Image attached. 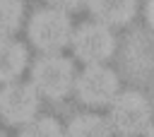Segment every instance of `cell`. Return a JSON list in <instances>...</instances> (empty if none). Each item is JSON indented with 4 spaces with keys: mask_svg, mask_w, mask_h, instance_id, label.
Segmentation results:
<instances>
[{
    "mask_svg": "<svg viewBox=\"0 0 154 137\" xmlns=\"http://www.w3.org/2000/svg\"><path fill=\"white\" fill-rule=\"evenodd\" d=\"M154 108L147 101L144 94L130 89V91H118L113 101L108 103V125L111 130L120 132L123 137H137L144 135L152 125Z\"/></svg>",
    "mask_w": 154,
    "mask_h": 137,
    "instance_id": "1",
    "label": "cell"
},
{
    "mask_svg": "<svg viewBox=\"0 0 154 137\" xmlns=\"http://www.w3.org/2000/svg\"><path fill=\"white\" fill-rule=\"evenodd\" d=\"M26 31H29L31 43L38 50H43V55H51V53H60L70 43L72 22H70L67 12H60L55 7H43L38 12H34Z\"/></svg>",
    "mask_w": 154,
    "mask_h": 137,
    "instance_id": "2",
    "label": "cell"
},
{
    "mask_svg": "<svg viewBox=\"0 0 154 137\" xmlns=\"http://www.w3.org/2000/svg\"><path fill=\"white\" fill-rule=\"evenodd\" d=\"M75 84V67L72 60L63 58L60 53L41 55L31 65V87L48 96V99H63L72 91Z\"/></svg>",
    "mask_w": 154,
    "mask_h": 137,
    "instance_id": "3",
    "label": "cell"
},
{
    "mask_svg": "<svg viewBox=\"0 0 154 137\" xmlns=\"http://www.w3.org/2000/svg\"><path fill=\"white\" fill-rule=\"evenodd\" d=\"M70 46L75 50V55L87 62V65H99L103 60H108L116 50V38L111 34L108 26L99 24V22H84L82 26L72 29L70 36Z\"/></svg>",
    "mask_w": 154,
    "mask_h": 137,
    "instance_id": "4",
    "label": "cell"
},
{
    "mask_svg": "<svg viewBox=\"0 0 154 137\" xmlns=\"http://www.w3.org/2000/svg\"><path fill=\"white\" fill-rule=\"evenodd\" d=\"M72 89L77 91L79 101L87 106H108L113 101V96L118 94V77L111 67L106 65H87L77 77Z\"/></svg>",
    "mask_w": 154,
    "mask_h": 137,
    "instance_id": "5",
    "label": "cell"
},
{
    "mask_svg": "<svg viewBox=\"0 0 154 137\" xmlns=\"http://www.w3.org/2000/svg\"><path fill=\"white\" fill-rule=\"evenodd\" d=\"M38 113V91L26 82H10L0 89V118L10 125H26Z\"/></svg>",
    "mask_w": 154,
    "mask_h": 137,
    "instance_id": "6",
    "label": "cell"
},
{
    "mask_svg": "<svg viewBox=\"0 0 154 137\" xmlns=\"http://www.w3.org/2000/svg\"><path fill=\"white\" fill-rule=\"evenodd\" d=\"M89 12L103 26H123L135 17L137 0H87Z\"/></svg>",
    "mask_w": 154,
    "mask_h": 137,
    "instance_id": "7",
    "label": "cell"
},
{
    "mask_svg": "<svg viewBox=\"0 0 154 137\" xmlns=\"http://www.w3.org/2000/svg\"><path fill=\"white\" fill-rule=\"evenodd\" d=\"M26 60H29L26 48L19 41H14L10 36L0 38V82L2 84L17 82L19 75L26 70Z\"/></svg>",
    "mask_w": 154,
    "mask_h": 137,
    "instance_id": "8",
    "label": "cell"
},
{
    "mask_svg": "<svg viewBox=\"0 0 154 137\" xmlns=\"http://www.w3.org/2000/svg\"><path fill=\"white\" fill-rule=\"evenodd\" d=\"M65 137H113V130L106 118L96 113H82L70 120Z\"/></svg>",
    "mask_w": 154,
    "mask_h": 137,
    "instance_id": "9",
    "label": "cell"
},
{
    "mask_svg": "<svg viewBox=\"0 0 154 137\" xmlns=\"http://www.w3.org/2000/svg\"><path fill=\"white\" fill-rule=\"evenodd\" d=\"M22 2L19 0H0V38L12 36L22 22Z\"/></svg>",
    "mask_w": 154,
    "mask_h": 137,
    "instance_id": "10",
    "label": "cell"
},
{
    "mask_svg": "<svg viewBox=\"0 0 154 137\" xmlns=\"http://www.w3.org/2000/svg\"><path fill=\"white\" fill-rule=\"evenodd\" d=\"M19 137H65L63 127L53 118H34L26 125H22Z\"/></svg>",
    "mask_w": 154,
    "mask_h": 137,
    "instance_id": "11",
    "label": "cell"
},
{
    "mask_svg": "<svg viewBox=\"0 0 154 137\" xmlns=\"http://www.w3.org/2000/svg\"><path fill=\"white\" fill-rule=\"evenodd\" d=\"M48 2H51V7H55V10H60V12H70V10L82 7L87 0H48Z\"/></svg>",
    "mask_w": 154,
    "mask_h": 137,
    "instance_id": "12",
    "label": "cell"
},
{
    "mask_svg": "<svg viewBox=\"0 0 154 137\" xmlns=\"http://www.w3.org/2000/svg\"><path fill=\"white\" fill-rule=\"evenodd\" d=\"M144 17H147V24L154 29V0H147V5H144Z\"/></svg>",
    "mask_w": 154,
    "mask_h": 137,
    "instance_id": "13",
    "label": "cell"
},
{
    "mask_svg": "<svg viewBox=\"0 0 154 137\" xmlns=\"http://www.w3.org/2000/svg\"><path fill=\"white\" fill-rule=\"evenodd\" d=\"M147 137H154V125H149V130H147Z\"/></svg>",
    "mask_w": 154,
    "mask_h": 137,
    "instance_id": "14",
    "label": "cell"
},
{
    "mask_svg": "<svg viewBox=\"0 0 154 137\" xmlns=\"http://www.w3.org/2000/svg\"><path fill=\"white\" fill-rule=\"evenodd\" d=\"M0 137H5V135H2V132H0Z\"/></svg>",
    "mask_w": 154,
    "mask_h": 137,
    "instance_id": "15",
    "label": "cell"
}]
</instances>
